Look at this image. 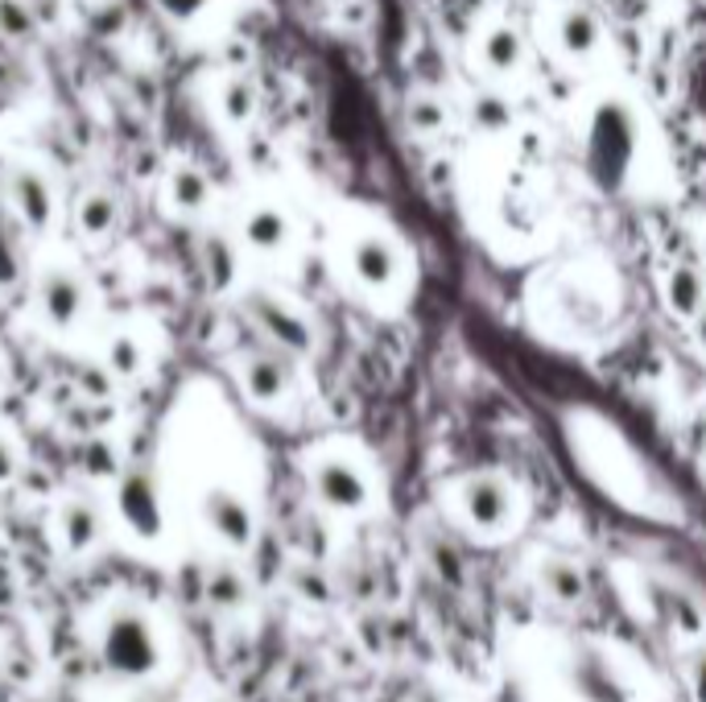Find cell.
I'll return each instance as SVG.
<instances>
[{
	"mask_svg": "<svg viewBox=\"0 0 706 702\" xmlns=\"http://www.w3.org/2000/svg\"><path fill=\"white\" fill-rule=\"evenodd\" d=\"M665 302L673 314H682V318H694L698 310L706 306V281L698 268L690 265H678L669 277H665Z\"/></svg>",
	"mask_w": 706,
	"mask_h": 702,
	"instance_id": "obj_11",
	"label": "cell"
},
{
	"mask_svg": "<svg viewBox=\"0 0 706 702\" xmlns=\"http://www.w3.org/2000/svg\"><path fill=\"white\" fill-rule=\"evenodd\" d=\"M141 364H146L141 343H137L133 335H116L112 348H108V368L121 372V376H133V372H141Z\"/></svg>",
	"mask_w": 706,
	"mask_h": 702,
	"instance_id": "obj_20",
	"label": "cell"
},
{
	"mask_svg": "<svg viewBox=\"0 0 706 702\" xmlns=\"http://www.w3.org/2000/svg\"><path fill=\"white\" fill-rule=\"evenodd\" d=\"M38 302H42V314L50 318V327H71L84 310V286L71 268H46L42 281H38Z\"/></svg>",
	"mask_w": 706,
	"mask_h": 702,
	"instance_id": "obj_7",
	"label": "cell"
},
{
	"mask_svg": "<svg viewBox=\"0 0 706 702\" xmlns=\"http://www.w3.org/2000/svg\"><path fill=\"white\" fill-rule=\"evenodd\" d=\"M703 343H706V318H703Z\"/></svg>",
	"mask_w": 706,
	"mask_h": 702,
	"instance_id": "obj_28",
	"label": "cell"
},
{
	"mask_svg": "<svg viewBox=\"0 0 706 702\" xmlns=\"http://www.w3.org/2000/svg\"><path fill=\"white\" fill-rule=\"evenodd\" d=\"M352 273L355 281H364L368 289H389L401 273V252L389 236L368 231L352 245Z\"/></svg>",
	"mask_w": 706,
	"mask_h": 702,
	"instance_id": "obj_3",
	"label": "cell"
},
{
	"mask_svg": "<svg viewBox=\"0 0 706 702\" xmlns=\"http://www.w3.org/2000/svg\"><path fill=\"white\" fill-rule=\"evenodd\" d=\"M471 124H476L479 133H488V137H496V133H508L513 128V108L504 96L496 91H483L471 100Z\"/></svg>",
	"mask_w": 706,
	"mask_h": 702,
	"instance_id": "obj_14",
	"label": "cell"
},
{
	"mask_svg": "<svg viewBox=\"0 0 706 702\" xmlns=\"http://www.w3.org/2000/svg\"><path fill=\"white\" fill-rule=\"evenodd\" d=\"M17 281V256H13V248L0 240V286H13Z\"/></svg>",
	"mask_w": 706,
	"mask_h": 702,
	"instance_id": "obj_25",
	"label": "cell"
},
{
	"mask_svg": "<svg viewBox=\"0 0 706 702\" xmlns=\"http://www.w3.org/2000/svg\"><path fill=\"white\" fill-rule=\"evenodd\" d=\"M79 227H84V236H91V240L108 236L116 227V199L104 195V190H91L84 203H79Z\"/></svg>",
	"mask_w": 706,
	"mask_h": 702,
	"instance_id": "obj_15",
	"label": "cell"
},
{
	"mask_svg": "<svg viewBox=\"0 0 706 702\" xmlns=\"http://www.w3.org/2000/svg\"><path fill=\"white\" fill-rule=\"evenodd\" d=\"M203 513H207V521L215 525V534H224L231 546H244V541L252 537V513H249V504H244L236 492H224V488L207 492Z\"/></svg>",
	"mask_w": 706,
	"mask_h": 702,
	"instance_id": "obj_9",
	"label": "cell"
},
{
	"mask_svg": "<svg viewBox=\"0 0 706 702\" xmlns=\"http://www.w3.org/2000/svg\"><path fill=\"white\" fill-rule=\"evenodd\" d=\"M153 4H157V13L169 17L174 25H187V21L203 17L211 9V0H153Z\"/></svg>",
	"mask_w": 706,
	"mask_h": 702,
	"instance_id": "obj_22",
	"label": "cell"
},
{
	"mask_svg": "<svg viewBox=\"0 0 706 702\" xmlns=\"http://www.w3.org/2000/svg\"><path fill=\"white\" fill-rule=\"evenodd\" d=\"M240 380H244V389H249L252 401H261V405H277L293 385V368L290 360L277 351H252L249 360H244V368H240Z\"/></svg>",
	"mask_w": 706,
	"mask_h": 702,
	"instance_id": "obj_2",
	"label": "cell"
},
{
	"mask_svg": "<svg viewBox=\"0 0 706 702\" xmlns=\"http://www.w3.org/2000/svg\"><path fill=\"white\" fill-rule=\"evenodd\" d=\"M199 256H203V268H207V277H211V289L228 286L231 273H236V256H231L228 240L207 236V240H203V248H199Z\"/></svg>",
	"mask_w": 706,
	"mask_h": 702,
	"instance_id": "obj_16",
	"label": "cell"
},
{
	"mask_svg": "<svg viewBox=\"0 0 706 702\" xmlns=\"http://www.w3.org/2000/svg\"><path fill=\"white\" fill-rule=\"evenodd\" d=\"M13 475V451H9V442L0 438V479H9Z\"/></svg>",
	"mask_w": 706,
	"mask_h": 702,
	"instance_id": "obj_27",
	"label": "cell"
},
{
	"mask_svg": "<svg viewBox=\"0 0 706 702\" xmlns=\"http://www.w3.org/2000/svg\"><path fill=\"white\" fill-rule=\"evenodd\" d=\"M314 492H318L323 504L352 513V509H360V504L368 500V484H364V475L355 472L352 463H343V459H327V463L314 467Z\"/></svg>",
	"mask_w": 706,
	"mask_h": 702,
	"instance_id": "obj_6",
	"label": "cell"
},
{
	"mask_svg": "<svg viewBox=\"0 0 706 702\" xmlns=\"http://www.w3.org/2000/svg\"><path fill=\"white\" fill-rule=\"evenodd\" d=\"M0 29H4L9 38H25V34L34 29L29 9H25V4H17V0H0Z\"/></svg>",
	"mask_w": 706,
	"mask_h": 702,
	"instance_id": "obj_23",
	"label": "cell"
},
{
	"mask_svg": "<svg viewBox=\"0 0 706 702\" xmlns=\"http://www.w3.org/2000/svg\"><path fill=\"white\" fill-rule=\"evenodd\" d=\"M224 116H228L231 124H244L256 112V87H252L249 79H228L224 83Z\"/></svg>",
	"mask_w": 706,
	"mask_h": 702,
	"instance_id": "obj_19",
	"label": "cell"
},
{
	"mask_svg": "<svg viewBox=\"0 0 706 702\" xmlns=\"http://www.w3.org/2000/svg\"><path fill=\"white\" fill-rule=\"evenodd\" d=\"M541 582L550 587V596L562 599V603H579L582 599V575L570 566V562H545V571H541Z\"/></svg>",
	"mask_w": 706,
	"mask_h": 702,
	"instance_id": "obj_17",
	"label": "cell"
},
{
	"mask_svg": "<svg viewBox=\"0 0 706 702\" xmlns=\"http://www.w3.org/2000/svg\"><path fill=\"white\" fill-rule=\"evenodd\" d=\"M694 694H698V702H706V653L694 661Z\"/></svg>",
	"mask_w": 706,
	"mask_h": 702,
	"instance_id": "obj_26",
	"label": "cell"
},
{
	"mask_svg": "<svg viewBox=\"0 0 706 702\" xmlns=\"http://www.w3.org/2000/svg\"><path fill=\"white\" fill-rule=\"evenodd\" d=\"M9 203L13 211L22 215L25 227H34V231H46L50 220H54V195H50V186L38 170H13L9 174Z\"/></svg>",
	"mask_w": 706,
	"mask_h": 702,
	"instance_id": "obj_5",
	"label": "cell"
},
{
	"mask_svg": "<svg viewBox=\"0 0 706 702\" xmlns=\"http://www.w3.org/2000/svg\"><path fill=\"white\" fill-rule=\"evenodd\" d=\"M63 529H66V541H71V546H84V541H91V534H96V513H91L87 504H71L63 513Z\"/></svg>",
	"mask_w": 706,
	"mask_h": 702,
	"instance_id": "obj_21",
	"label": "cell"
},
{
	"mask_svg": "<svg viewBox=\"0 0 706 702\" xmlns=\"http://www.w3.org/2000/svg\"><path fill=\"white\" fill-rule=\"evenodd\" d=\"M405 121H409V128H414L417 137H434V133L446 128V108L438 100H430V96H417L405 108Z\"/></svg>",
	"mask_w": 706,
	"mask_h": 702,
	"instance_id": "obj_18",
	"label": "cell"
},
{
	"mask_svg": "<svg viewBox=\"0 0 706 702\" xmlns=\"http://www.w3.org/2000/svg\"><path fill=\"white\" fill-rule=\"evenodd\" d=\"M430 557H434L438 575H446L451 582H458V578H463V562H458V554L446 546V541H434V546H430Z\"/></svg>",
	"mask_w": 706,
	"mask_h": 702,
	"instance_id": "obj_24",
	"label": "cell"
},
{
	"mask_svg": "<svg viewBox=\"0 0 706 702\" xmlns=\"http://www.w3.org/2000/svg\"><path fill=\"white\" fill-rule=\"evenodd\" d=\"M463 509L479 529H500L513 513V492L496 475H476L463 484Z\"/></svg>",
	"mask_w": 706,
	"mask_h": 702,
	"instance_id": "obj_4",
	"label": "cell"
},
{
	"mask_svg": "<svg viewBox=\"0 0 706 702\" xmlns=\"http://www.w3.org/2000/svg\"><path fill=\"white\" fill-rule=\"evenodd\" d=\"M244 310L252 314V323L261 327V335H269V343H277L286 355H306L314 348L311 323L286 298L265 293V289H252L249 298H244Z\"/></svg>",
	"mask_w": 706,
	"mask_h": 702,
	"instance_id": "obj_1",
	"label": "cell"
},
{
	"mask_svg": "<svg viewBox=\"0 0 706 702\" xmlns=\"http://www.w3.org/2000/svg\"><path fill=\"white\" fill-rule=\"evenodd\" d=\"M479 59L492 75H513L520 62H525V41H520L517 29L508 25H496L483 34V46H479Z\"/></svg>",
	"mask_w": 706,
	"mask_h": 702,
	"instance_id": "obj_10",
	"label": "cell"
},
{
	"mask_svg": "<svg viewBox=\"0 0 706 702\" xmlns=\"http://www.w3.org/2000/svg\"><path fill=\"white\" fill-rule=\"evenodd\" d=\"M600 38H603V25L587 4H570V9H562L558 46H562L566 59H591L595 46H600Z\"/></svg>",
	"mask_w": 706,
	"mask_h": 702,
	"instance_id": "obj_8",
	"label": "cell"
},
{
	"mask_svg": "<svg viewBox=\"0 0 706 702\" xmlns=\"http://www.w3.org/2000/svg\"><path fill=\"white\" fill-rule=\"evenodd\" d=\"M244 240H249L256 252H277V248H286V240H290V220H286V211H277V206H256V211H249V220H244Z\"/></svg>",
	"mask_w": 706,
	"mask_h": 702,
	"instance_id": "obj_12",
	"label": "cell"
},
{
	"mask_svg": "<svg viewBox=\"0 0 706 702\" xmlns=\"http://www.w3.org/2000/svg\"><path fill=\"white\" fill-rule=\"evenodd\" d=\"M169 203L178 211H203L211 203V183L199 165H174L169 170Z\"/></svg>",
	"mask_w": 706,
	"mask_h": 702,
	"instance_id": "obj_13",
	"label": "cell"
}]
</instances>
